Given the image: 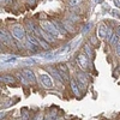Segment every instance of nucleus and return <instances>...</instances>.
Returning a JSON list of instances; mask_svg holds the SVG:
<instances>
[{
    "label": "nucleus",
    "instance_id": "obj_6",
    "mask_svg": "<svg viewBox=\"0 0 120 120\" xmlns=\"http://www.w3.org/2000/svg\"><path fill=\"white\" fill-rule=\"evenodd\" d=\"M78 63H79V66H81L83 70H86L88 68V59L84 54H79L78 55Z\"/></svg>",
    "mask_w": 120,
    "mask_h": 120
},
{
    "label": "nucleus",
    "instance_id": "obj_5",
    "mask_svg": "<svg viewBox=\"0 0 120 120\" xmlns=\"http://www.w3.org/2000/svg\"><path fill=\"white\" fill-rule=\"evenodd\" d=\"M77 82H78V85L79 86H82L84 89L86 86V84H88V78L84 77L83 73H78L77 75Z\"/></svg>",
    "mask_w": 120,
    "mask_h": 120
},
{
    "label": "nucleus",
    "instance_id": "obj_2",
    "mask_svg": "<svg viewBox=\"0 0 120 120\" xmlns=\"http://www.w3.org/2000/svg\"><path fill=\"white\" fill-rule=\"evenodd\" d=\"M12 36L17 40H24V36H25V33H24V29L21 26V25H15L12 28Z\"/></svg>",
    "mask_w": 120,
    "mask_h": 120
},
{
    "label": "nucleus",
    "instance_id": "obj_14",
    "mask_svg": "<svg viewBox=\"0 0 120 120\" xmlns=\"http://www.w3.org/2000/svg\"><path fill=\"white\" fill-rule=\"evenodd\" d=\"M53 23H54V25L56 26V29H58L59 31L63 34V35H64V34H65V28L63 26V24H60V23H59V22H56V21H54Z\"/></svg>",
    "mask_w": 120,
    "mask_h": 120
},
{
    "label": "nucleus",
    "instance_id": "obj_12",
    "mask_svg": "<svg viewBox=\"0 0 120 120\" xmlns=\"http://www.w3.org/2000/svg\"><path fill=\"white\" fill-rule=\"evenodd\" d=\"M40 34H42V35H43V37H45V38H47L48 41H51V42H52L53 40H54V38L52 37V35H51V34L45 33V30H43V29H40Z\"/></svg>",
    "mask_w": 120,
    "mask_h": 120
},
{
    "label": "nucleus",
    "instance_id": "obj_21",
    "mask_svg": "<svg viewBox=\"0 0 120 120\" xmlns=\"http://www.w3.org/2000/svg\"><path fill=\"white\" fill-rule=\"evenodd\" d=\"M116 55H119L120 56V43L118 45V47H116Z\"/></svg>",
    "mask_w": 120,
    "mask_h": 120
},
{
    "label": "nucleus",
    "instance_id": "obj_7",
    "mask_svg": "<svg viewBox=\"0 0 120 120\" xmlns=\"http://www.w3.org/2000/svg\"><path fill=\"white\" fill-rule=\"evenodd\" d=\"M23 75H24L25 78L28 79V82H33V83L36 82V78H35V75H34L33 71H30V70H24Z\"/></svg>",
    "mask_w": 120,
    "mask_h": 120
},
{
    "label": "nucleus",
    "instance_id": "obj_22",
    "mask_svg": "<svg viewBox=\"0 0 120 120\" xmlns=\"http://www.w3.org/2000/svg\"><path fill=\"white\" fill-rule=\"evenodd\" d=\"M45 120H51V115H49V116H47V118H46Z\"/></svg>",
    "mask_w": 120,
    "mask_h": 120
},
{
    "label": "nucleus",
    "instance_id": "obj_18",
    "mask_svg": "<svg viewBox=\"0 0 120 120\" xmlns=\"http://www.w3.org/2000/svg\"><path fill=\"white\" fill-rule=\"evenodd\" d=\"M38 41H40V45L42 46V48H45V49H47V48H48V43H47V42H45L42 38H40Z\"/></svg>",
    "mask_w": 120,
    "mask_h": 120
},
{
    "label": "nucleus",
    "instance_id": "obj_1",
    "mask_svg": "<svg viewBox=\"0 0 120 120\" xmlns=\"http://www.w3.org/2000/svg\"><path fill=\"white\" fill-rule=\"evenodd\" d=\"M41 26H42L43 30H46V31H47L48 34H51L52 36L58 37V38H59V37H63V34L56 29V26H54V23L48 22V21H42V22H41Z\"/></svg>",
    "mask_w": 120,
    "mask_h": 120
},
{
    "label": "nucleus",
    "instance_id": "obj_3",
    "mask_svg": "<svg viewBox=\"0 0 120 120\" xmlns=\"http://www.w3.org/2000/svg\"><path fill=\"white\" fill-rule=\"evenodd\" d=\"M40 79H41V84L45 88H47V89L53 88V81H52V78L49 77L47 73H41V75H40Z\"/></svg>",
    "mask_w": 120,
    "mask_h": 120
},
{
    "label": "nucleus",
    "instance_id": "obj_15",
    "mask_svg": "<svg viewBox=\"0 0 120 120\" xmlns=\"http://www.w3.org/2000/svg\"><path fill=\"white\" fill-rule=\"evenodd\" d=\"M84 51H85V53H86L88 55H90V56H93V55H94L93 49H91V47H90L89 45H85V46H84Z\"/></svg>",
    "mask_w": 120,
    "mask_h": 120
},
{
    "label": "nucleus",
    "instance_id": "obj_23",
    "mask_svg": "<svg viewBox=\"0 0 120 120\" xmlns=\"http://www.w3.org/2000/svg\"><path fill=\"white\" fill-rule=\"evenodd\" d=\"M95 1H96V3H101V1H102V0H95Z\"/></svg>",
    "mask_w": 120,
    "mask_h": 120
},
{
    "label": "nucleus",
    "instance_id": "obj_24",
    "mask_svg": "<svg viewBox=\"0 0 120 120\" xmlns=\"http://www.w3.org/2000/svg\"><path fill=\"white\" fill-rule=\"evenodd\" d=\"M54 120H63V119H59V118H56V119H54Z\"/></svg>",
    "mask_w": 120,
    "mask_h": 120
},
{
    "label": "nucleus",
    "instance_id": "obj_13",
    "mask_svg": "<svg viewBox=\"0 0 120 120\" xmlns=\"http://www.w3.org/2000/svg\"><path fill=\"white\" fill-rule=\"evenodd\" d=\"M1 81L4 83H13L15 82V78L11 77V76H3L1 77Z\"/></svg>",
    "mask_w": 120,
    "mask_h": 120
},
{
    "label": "nucleus",
    "instance_id": "obj_9",
    "mask_svg": "<svg viewBox=\"0 0 120 120\" xmlns=\"http://www.w3.org/2000/svg\"><path fill=\"white\" fill-rule=\"evenodd\" d=\"M48 71H49V72H51V73H52V75H53V76H54V77H55L56 79H58V81H59V82H63V79H64V78L61 77V75H60V72H58V71H55V70H54V68H48Z\"/></svg>",
    "mask_w": 120,
    "mask_h": 120
},
{
    "label": "nucleus",
    "instance_id": "obj_16",
    "mask_svg": "<svg viewBox=\"0 0 120 120\" xmlns=\"http://www.w3.org/2000/svg\"><path fill=\"white\" fill-rule=\"evenodd\" d=\"M118 40H119V35H118V34H114V35L112 36V38H111V45H112V46H115V45L118 43Z\"/></svg>",
    "mask_w": 120,
    "mask_h": 120
},
{
    "label": "nucleus",
    "instance_id": "obj_20",
    "mask_svg": "<svg viewBox=\"0 0 120 120\" xmlns=\"http://www.w3.org/2000/svg\"><path fill=\"white\" fill-rule=\"evenodd\" d=\"M112 13H113V16H115V17L120 18V11H118V10H113Z\"/></svg>",
    "mask_w": 120,
    "mask_h": 120
},
{
    "label": "nucleus",
    "instance_id": "obj_17",
    "mask_svg": "<svg viewBox=\"0 0 120 120\" xmlns=\"http://www.w3.org/2000/svg\"><path fill=\"white\" fill-rule=\"evenodd\" d=\"M22 120H30L29 113H28L26 111H24V112H23V114H22Z\"/></svg>",
    "mask_w": 120,
    "mask_h": 120
},
{
    "label": "nucleus",
    "instance_id": "obj_10",
    "mask_svg": "<svg viewBox=\"0 0 120 120\" xmlns=\"http://www.w3.org/2000/svg\"><path fill=\"white\" fill-rule=\"evenodd\" d=\"M1 41L5 45H10V43H11V41H10V36L6 34V31H3V30H1Z\"/></svg>",
    "mask_w": 120,
    "mask_h": 120
},
{
    "label": "nucleus",
    "instance_id": "obj_8",
    "mask_svg": "<svg viewBox=\"0 0 120 120\" xmlns=\"http://www.w3.org/2000/svg\"><path fill=\"white\" fill-rule=\"evenodd\" d=\"M79 85L76 83V81L75 79H71V88H72V90H73V93H75V95H79L81 94V91H79V88H78Z\"/></svg>",
    "mask_w": 120,
    "mask_h": 120
},
{
    "label": "nucleus",
    "instance_id": "obj_11",
    "mask_svg": "<svg viewBox=\"0 0 120 120\" xmlns=\"http://www.w3.org/2000/svg\"><path fill=\"white\" fill-rule=\"evenodd\" d=\"M83 3V0H68V5L72 7H77Z\"/></svg>",
    "mask_w": 120,
    "mask_h": 120
},
{
    "label": "nucleus",
    "instance_id": "obj_4",
    "mask_svg": "<svg viewBox=\"0 0 120 120\" xmlns=\"http://www.w3.org/2000/svg\"><path fill=\"white\" fill-rule=\"evenodd\" d=\"M107 33H108V28L105 24H100L98 29H97V35L100 38H105L107 37Z\"/></svg>",
    "mask_w": 120,
    "mask_h": 120
},
{
    "label": "nucleus",
    "instance_id": "obj_19",
    "mask_svg": "<svg viewBox=\"0 0 120 120\" xmlns=\"http://www.w3.org/2000/svg\"><path fill=\"white\" fill-rule=\"evenodd\" d=\"M34 120H45V119H43V114H42V113L36 114V116L34 118Z\"/></svg>",
    "mask_w": 120,
    "mask_h": 120
}]
</instances>
